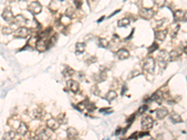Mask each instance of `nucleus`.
Returning a JSON list of instances; mask_svg holds the SVG:
<instances>
[{"instance_id": "1", "label": "nucleus", "mask_w": 187, "mask_h": 140, "mask_svg": "<svg viewBox=\"0 0 187 140\" xmlns=\"http://www.w3.org/2000/svg\"><path fill=\"white\" fill-rule=\"evenodd\" d=\"M142 68L145 72L149 73V74H152L154 71L155 68V60L152 57H147L146 58L143 63H142Z\"/></svg>"}, {"instance_id": "2", "label": "nucleus", "mask_w": 187, "mask_h": 140, "mask_svg": "<svg viewBox=\"0 0 187 140\" xmlns=\"http://www.w3.org/2000/svg\"><path fill=\"white\" fill-rule=\"evenodd\" d=\"M154 119L152 118L151 116H145L142 118L141 120V128L144 130V131H149L154 126Z\"/></svg>"}, {"instance_id": "3", "label": "nucleus", "mask_w": 187, "mask_h": 140, "mask_svg": "<svg viewBox=\"0 0 187 140\" xmlns=\"http://www.w3.org/2000/svg\"><path fill=\"white\" fill-rule=\"evenodd\" d=\"M28 11L32 13L33 15H37L39 14L42 11V6L39 1H33L28 5Z\"/></svg>"}, {"instance_id": "4", "label": "nucleus", "mask_w": 187, "mask_h": 140, "mask_svg": "<svg viewBox=\"0 0 187 140\" xmlns=\"http://www.w3.org/2000/svg\"><path fill=\"white\" fill-rule=\"evenodd\" d=\"M30 32H31V30L29 28L25 27V26H21L14 32V36L19 38H25L30 35Z\"/></svg>"}, {"instance_id": "5", "label": "nucleus", "mask_w": 187, "mask_h": 140, "mask_svg": "<svg viewBox=\"0 0 187 140\" xmlns=\"http://www.w3.org/2000/svg\"><path fill=\"white\" fill-rule=\"evenodd\" d=\"M139 16L141 18L150 20L152 18H154V11L152 9H148V8H142L139 11Z\"/></svg>"}, {"instance_id": "6", "label": "nucleus", "mask_w": 187, "mask_h": 140, "mask_svg": "<svg viewBox=\"0 0 187 140\" xmlns=\"http://www.w3.org/2000/svg\"><path fill=\"white\" fill-rule=\"evenodd\" d=\"M157 60L159 62V64L164 65V66L166 65L168 62L169 61V56H168V52L165 51V50H162V51L159 52L158 55H157Z\"/></svg>"}, {"instance_id": "7", "label": "nucleus", "mask_w": 187, "mask_h": 140, "mask_svg": "<svg viewBox=\"0 0 187 140\" xmlns=\"http://www.w3.org/2000/svg\"><path fill=\"white\" fill-rule=\"evenodd\" d=\"M2 18L8 22H11L13 21L14 16H13V12L11 11V9L9 8V7H8V8H6L4 9V11L2 13Z\"/></svg>"}, {"instance_id": "8", "label": "nucleus", "mask_w": 187, "mask_h": 140, "mask_svg": "<svg viewBox=\"0 0 187 140\" xmlns=\"http://www.w3.org/2000/svg\"><path fill=\"white\" fill-rule=\"evenodd\" d=\"M36 48L39 52H45L47 49H48V40L46 39H39V41L37 42L36 44Z\"/></svg>"}, {"instance_id": "9", "label": "nucleus", "mask_w": 187, "mask_h": 140, "mask_svg": "<svg viewBox=\"0 0 187 140\" xmlns=\"http://www.w3.org/2000/svg\"><path fill=\"white\" fill-rule=\"evenodd\" d=\"M67 87L70 90L71 92H74V93H78L80 91V85L79 83H78L76 81H74V79H69V81H67Z\"/></svg>"}, {"instance_id": "10", "label": "nucleus", "mask_w": 187, "mask_h": 140, "mask_svg": "<svg viewBox=\"0 0 187 140\" xmlns=\"http://www.w3.org/2000/svg\"><path fill=\"white\" fill-rule=\"evenodd\" d=\"M174 15V20L175 22H182V21H185V18H186V13L182 9H178V11H174L173 13Z\"/></svg>"}, {"instance_id": "11", "label": "nucleus", "mask_w": 187, "mask_h": 140, "mask_svg": "<svg viewBox=\"0 0 187 140\" xmlns=\"http://www.w3.org/2000/svg\"><path fill=\"white\" fill-rule=\"evenodd\" d=\"M12 22H14L16 25H19L20 27H21V26L25 25L26 23H27V19L23 15L20 14V15L15 16V17L13 18V21Z\"/></svg>"}, {"instance_id": "12", "label": "nucleus", "mask_w": 187, "mask_h": 140, "mask_svg": "<svg viewBox=\"0 0 187 140\" xmlns=\"http://www.w3.org/2000/svg\"><path fill=\"white\" fill-rule=\"evenodd\" d=\"M59 126H60V123L57 122L56 119L51 118L47 121V127L52 130V131H55V130L59 128Z\"/></svg>"}, {"instance_id": "13", "label": "nucleus", "mask_w": 187, "mask_h": 140, "mask_svg": "<svg viewBox=\"0 0 187 140\" xmlns=\"http://www.w3.org/2000/svg\"><path fill=\"white\" fill-rule=\"evenodd\" d=\"M116 56L119 60H126L130 56V53L126 49H120L116 52Z\"/></svg>"}, {"instance_id": "14", "label": "nucleus", "mask_w": 187, "mask_h": 140, "mask_svg": "<svg viewBox=\"0 0 187 140\" xmlns=\"http://www.w3.org/2000/svg\"><path fill=\"white\" fill-rule=\"evenodd\" d=\"M168 115V110L166 108H164V106H162V108H158L157 110H156V117H157L158 120H163L165 119L166 116Z\"/></svg>"}, {"instance_id": "15", "label": "nucleus", "mask_w": 187, "mask_h": 140, "mask_svg": "<svg viewBox=\"0 0 187 140\" xmlns=\"http://www.w3.org/2000/svg\"><path fill=\"white\" fill-rule=\"evenodd\" d=\"M106 79H107V73L106 71H104V70H100L99 73L94 75V81H96V82H103L104 81H106Z\"/></svg>"}, {"instance_id": "16", "label": "nucleus", "mask_w": 187, "mask_h": 140, "mask_svg": "<svg viewBox=\"0 0 187 140\" xmlns=\"http://www.w3.org/2000/svg\"><path fill=\"white\" fill-rule=\"evenodd\" d=\"M166 35H168V31H166V30H159V31L155 32L154 38H155L156 40L163 41V40H165Z\"/></svg>"}, {"instance_id": "17", "label": "nucleus", "mask_w": 187, "mask_h": 140, "mask_svg": "<svg viewBox=\"0 0 187 140\" xmlns=\"http://www.w3.org/2000/svg\"><path fill=\"white\" fill-rule=\"evenodd\" d=\"M27 132H28V127H27V125L25 122H20L18 127H17V133H18L20 135H25Z\"/></svg>"}, {"instance_id": "18", "label": "nucleus", "mask_w": 187, "mask_h": 140, "mask_svg": "<svg viewBox=\"0 0 187 140\" xmlns=\"http://www.w3.org/2000/svg\"><path fill=\"white\" fill-rule=\"evenodd\" d=\"M62 74L64 77H66V78H69V77L73 76L75 74V70L73 68H71L70 66L69 65H66L63 69V72Z\"/></svg>"}, {"instance_id": "19", "label": "nucleus", "mask_w": 187, "mask_h": 140, "mask_svg": "<svg viewBox=\"0 0 187 140\" xmlns=\"http://www.w3.org/2000/svg\"><path fill=\"white\" fill-rule=\"evenodd\" d=\"M33 140H49V135L46 130H42L35 136V138H33Z\"/></svg>"}, {"instance_id": "20", "label": "nucleus", "mask_w": 187, "mask_h": 140, "mask_svg": "<svg viewBox=\"0 0 187 140\" xmlns=\"http://www.w3.org/2000/svg\"><path fill=\"white\" fill-rule=\"evenodd\" d=\"M86 44L84 42H78L76 44V54L79 55L85 52Z\"/></svg>"}, {"instance_id": "21", "label": "nucleus", "mask_w": 187, "mask_h": 140, "mask_svg": "<svg viewBox=\"0 0 187 140\" xmlns=\"http://www.w3.org/2000/svg\"><path fill=\"white\" fill-rule=\"evenodd\" d=\"M42 113H43V110L42 108H36L35 109H33V111L31 113V117L33 119L35 120H39L42 117Z\"/></svg>"}, {"instance_id": "22", "label": "nucleus", "mask_w": 187, "mask_h": 140, "mask_svg": "<svg viewBox=\"0 0 187 140\" xmlns=\"http://www.w3.org/2000/svg\"><path fill=\"white\" fill-rule=\"evenodd\" d=\"M83 108L89 112L94 111V109H96V106H94L92 102H90L89 100H85V101H83Z\"/></svg>"}, {"instance_id": "23", "label": "nucleus", "mask_w": 187, "mask_h": 140, "mask_svg": "<svg viewBox=\"0 0 187 140\" xmlns=\"http://www.w3.org/2000/svg\"><path fill=\"white\" fill-rule=\"evenodd\" d=\"M67 137H69V139L74 140L78 136V135H79V133H78V131L75 128H71L70 127V128L67 129Z\"/></svg>"}, {"instance_id": "24", "label": "nucleus", "mask_w": 187, "mask_h": 140, "mask_svg": "<svg viewBox=\"0 0 187 140\" xmlns=\"http://www.w3.org/2000/svg\"><path fill=\"white\" fill-rule=\"evenodd\" d=\"M169 119H170V121L173 123H181L182 122L181 116H180L179 114H177V113H175V112H173L169 115Z\"/></svg>"}, {"instance_id": "25", "label": "nucleus", "mask_w": 187, "mask_h": 140, "mask_svg": "<svg viewBox=\"0 0 187 140\" xmlns=\"http://www.w3.org/2000/svg\"><path fill=\"white\" fill-rule=\"evenodd\" d=\"M130 24V19L128 18H124L119 20L117 22L118 27H127V26Z\"/></svg>"}, {"instance_id": "26", "label": "nucleus", "mask_w": 187, "mask_h": 140, "mask_svg": "<svg viewBox=\"0 0 187 140\" xmlns=\"http://www.w3.org/2000/svg\"><path fill=\"white\" fill-rule=\"evenodd\" d=\"M15 135L16 134L14 131H9L3 135L2 140H13V138L15 137Z\"/></svg>"}, {"instance_id": "27", "label": "nucleus", "mask_w": 187, "mask_h": 140, "mask_svg": "<svg viewBox=\"0 0 187 140\" xmlns=\"http://www.w3.org/2000/svg\"><path fill=\"white\" fill-rule=\"evenodd\" d=\"M107 99V101H113V100H115L117 98V93L115 91H110V92H108L107 93V95H106V97H105Z\"/></svg>"}, {"instance_id": "28", "label": "nucleus", "mask_w": 187, "mask_h": 140, "mask_svg": "<svg viewBox=\"0 0 187 140\" xmlns=\"http://www.w3.org/2000/svg\"><path fill=\"white\" fill-rule=\"evenodd\" d=\"M152 101H155V102H157V103H160L162 102V99H163V96H162V92H156L154 94H152V98H151Z\"/></svg>"}, {"instance_id": "29", "label": "nucleus", "mask_w": 187, "mask_h": 140, "mask_svg": "<svg viewBox=\"0 0 187 140\" xmlns=\"http://www.w3.org/2000/svg\"><path fill=\"white\" fill-rule=\"evenodd\" d=\"M65 15H66V17L67 18H73L75 16V9L72 7H69V8L67 9V11H65Z\"/></svg>"}, {"instance_id": "30", "label": "nucleus", "mask_w": 187, "mask_h": 140, "mask_svg": "<svg viewBox=\"0 0 187 140\" xmlns=\"http://www.w3.org/2000/svg\"><path fill=\"white\" fill-rule=\"evenodd\" d=\"M168 56H169V61H175L176 59L179 58L180 54L176 50H173V51H171L168 53Z\"/></svg>"}, {"instance_id": "31", "label": "nucleus", "mask_w": 187, "mask_h": 140, "mask_svg": "<svg viewBox=\"0 0 187 140\" xmlns=\"http://www.w3.org/2000/svg\"><path fill=\"white\" fill-rule=\"evenodd\" d=\"M98 45L102 47V48L107 49L108 47L110 46V42H108V40H107L106 38H99L98 39Z\"/></svg>"}, {"instance_id": "32", "label": "nucleus", "mask_w": 187, "mask_h": 140, "mask_svg": "<svg viewBox=\"0 0 187 140\" xmlns=\"http://www.w3.org/2000/svg\"><path fill=\"white\" fill-rule=\"evenodd\" d=\"M37 41H39V38H37V36L31 38H30V40H28V42H27L26 47H32V48H34V47H36V44H37Z\"/></svg>"}, {"instance_id": "33", "label": "nucleus", "mask_w": 187, "mask_h": 140, "mask_svg": "<svg viewBox=\"0 0 187 140\" xmlns=\"http://www.w3.org/2000/svg\"><path fill=\"white\" fill-rule=\"evenodd\" d=\"M179 30H180V25L179 24H176L174 26V28H173L171 31H170V36L172 38H175L177 35H178V32H179Z\"/></svg>"}, {"instance_id": "34", "label": "nucleus", "mask_w": 187, "mask_h": 140, "mask_svg": "<svg viewBox=\"0 0 187 140\" xmlns=\"http://www.w3.org/2000/svg\"><path fill=\"white\" fill-rule=\"evenodd\" d=\"M57 122H58L60 124H62V123H67V117L65 114H60L58 117H57Z\"/></svg>"}, {"instance_id": "35", "label": "nucleus", "mask_w": 187, "mask_h": 140, "mask_svg": "<svg viewBox=\"0 0 187 140\" xmlns=\"http://www.w3.org/2000/svg\"><path fill=\"white\" fill-rule=\"evenodd\" d=\"M13 32H14L13 31V29L11 27H9V26H7V27H4L2 29V33L4 35H11Z\"/></svg>"}, {"instance_id": "36", "label": "nucleus", "mask_w": 187, "mask_h": 140, "mask_svg": "<svg viewBox=\"0 0 187 140\" xmlns=\"http://www.w3.org/2000/svg\"><path fill=\"white\" fill-rule=\"evenodd\" d=\"M147 109H148L147 105H143V106H141L140 108H138V115H142V114H144V113L146 112V110H147Z\"/></svg>"}, {"instance_id": "37", "label": "nucleus", "mask_w": 187, "mask_h": 140, "mask_svg": "<svg viewBox=\"0 0 187 140\" xmlns=\"http://www.w3.org/2000/svg\"><path fill=\"white\" fill-rule=\"evenodd\" d=\"M158 44H156V43H154L152 46H150L149 47V49H148V51H149V52L150 53H152V52H154V51H156V50L158 49Z\"/></svg>"}, {"instance_id": "38", "label": "nucleus", "mask_w": 187, "mask_h": 140, "mask_svg": "<svg viewBox=\"0 0 187 140\" xmlns=\"http://www.w3.org/2000/svg\"><path fill=\"white\" fill-rule=\"evenodd\" d=\"M140 74H141V73L139 72L138 70H133L131 74L129 75V79H133V78H135V77H137V76L140 75Z\"/></svg>"}, {"instance_id": "39", "label": "nucleus", "mask_w": 187, "mask_h": 140, "mask_svg": "<svg viewBox=\"0 0 187 140\" xmlns=\"http://www.w3.org/2000/svg\"><path fill=\"white\" fill-rule=\"evenodd\" d=\"M74 1V4L76 6L77 9H80L81 5H83V0H73Z\"/></svg>"}, {"instance_id": "40", "label": "nucleus", "mask_w": 187, "mask_h": 140, "mask_svg": "<svg viewBox=\"0 0 187 140\" xmlns=\"http://www.w3.org/2000/svg\"><path fill=\"white\" fill-rule=\"evenodd\" d=\"M96 61V57H94V56H92V57H90L86 62L88 63V64H93V63H94Z\"/></svg>"}, {"instance_id": "41", "label": "nucleus", "mask_w": 187, "mask_h": 140, "mask_svg": "<svg viewBox=\"0 0 187 140\" xmlns=\"http://www.w3.org/2000/svg\"><path fill=\"white\" fill-rule=\"evenodd\" d=\"M118 12H120V9H118V11H114L113 13H112V14H110V17H112V16H113V15H115V14H116V13H118Z\"/></svg>"}, {"instance_id": "42", "label": "nucleus", "mask_w": 187, "mask_h": 140, "mask_svg": "<svg viewBox=\"0 0 187 140\" xmlns=\"http://www.w3.org/2000/svg\"><path fill=\"white\" fill-rule=\"evenodd\" d=\"M104 18H105V17H101V19H99V20H98V21H97V22H102V21H103V20H104Z\"/></svg>"}, {"instance_id": "43", "label": "nucleus", "mask_w": 187, "mask_h": 140, "mask_svg": "<svg viewBox=\"0 0 187 140\" xmlns=\"http://www.w3.org/2000/svg\"><path fill=\"white\" fill-rule=\"evenodd\" d=\"M149 140H155V139H154V138H151V139H149Z\"/></svg>"}, {"instance_id": "44", "label": "nucleus", "mask_w": 187, "mask_h": 140, "mask_svg": "<svg viewBox=\"0 0 187 140\" xmlns=\"http://www.w3.org/2000/svg\"><path fill=\"white\" fill-rule=\"evenodd\" d=\"M58 1H60V2H62V1H64V0H58Z\"/></svg>"}, {"instance_id": "45", "label": "nucleus", "mask_w": 187, "mask_h": 140, "mask_svg": "<svg viewBox=\"0 0 187 140\" xmlns=\"http://www.w3.org/2000/svg\"><path fill=\"white\" fill-rule=\"evenodd\" d=\"M21 1H27V0H21Z\"/></svg>"}]
</instances>
